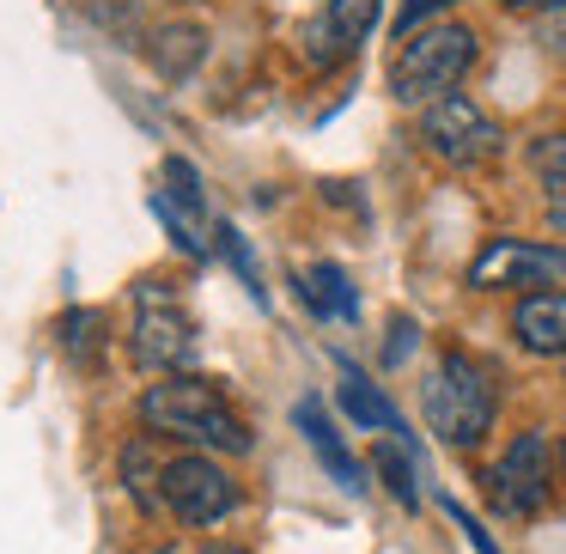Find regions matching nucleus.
I'll use <instances>...</instances> for the list:
<instances>
[{
    "instance_id": "obj_1",
    "label": "nucleus",
    "mask_w": 566,
    "mask_h": 554,
    "mask_svg": "<svg viewBox=\"0 0 566 554\" xmlns=\"http://www.w3.org/2000/svg\"><path fill=\"white\" fill-rule=\"evenodd\" d=\"M140 420L159 439H184L189 451L220 457V451H250V420L226 403L213 378H189V372H165L140 396Z\"/></svg>"
},
{
    "instance_id": "obj_2",
    "label": "nucleus",
    "mask_w": 566,
    "mask_h": 554,
    "mask_svg": "<svg viewBox=\"0 0 566 554\" xmlns=\"http://www.w3.org/2000/svg\"><path fill=\"white\" fill-rule=\"evenodd\" d=\"M420 408H427V427L439 432L444 445H457V451L481 445V439H488V427H493V408H500L493 366H488V359H475V354H463V347L439 354L427 390H420Z\"/></svg>"
},
{
    "instance_id": "obj_3",
    "label": "nucleus",
    "mask_w": 566,
    "mask_h": 554,
    "mask_svg": "<svg viewBox=\"0 0 566 554\" xmlns=\"http://www.w3.org/2000/svg\"><path fill=\"white\" fill-rule=\"evenodd\" d=\"M475 67V31L457 19H432V25L408 31L402 50L390 62V98L396 104H439L463 86V74Z\"/></svg>"
},
{
    "instance_id": "obj_4",
    "label": "nucleus",
    "mask_w": 566,
    "mask_h": 554,
    "mask_svg": "<svg viewBox=\"0 0 566 554\" xmlns=\"http://www.w3.org/2000/svg\"><path fill=\"white\" fill-rule=\"evenodd\" d=\"M475 293H566V244H530V238H493L469 262Z\"/></svg>"
},
{
    "instance_id": "obj_5",
    "label": "nucleus",
    "mask_w": 566,
    "mask_h": 554,
    "mask_svg": "<svg viewBox=\"0 0 566 554\" xmlns=\"http://www.w3.org/2000/svg\"><path fill=\"white\" fill-rule=\"evenodd\" d=\"M128 354L147 372H177L196 354V323H189L184 299L165 281H140L135 286V330H128Z\"/></svg>"
},
{
    "instance_id": "obj_6",
    "label": "nucleus",
    "mask_w": 566,
    "mask_h": 554,
    "mask_svg": "<svg viewBox=\"0 0 566 554\" xmlns=\"http://www.w3.org/2000/svg\"><path fill=\"white\" fill-rule=\"evenodd\" d=\"M548 493H554V445H548V432L530 427L488 469V505L500 518H536V512H548Z\"/></svg>"
},
{
    "instance_id": "obj_7",
    "label": "nucleus",
    "mask_w": 566,
    "mask_h": 554,
    "mask_svg": "<svg viewBox=\"0 0 566 554\" xmlns=\"http://www.w3.org/2000/svg\"><path fill=\"white\" fill-rule=\"evenodd\" d=\"M420 140H427L432 159L469 171V165H488L493 153H500L505 135H500V123H493L475 98L451 92V98H439V104H427V111H420Z\"/></svg>"
},
{
    "instance_id": "obj_8",
    "label": "nucleus",
    "mask_w": 566,
    "mask_h": 554,
    "mask_svg": "<svg viewBox=\"0 0 566 554\" xmlns=\"http://www.w3.org/2000/svg\"><path fill=\"white\" fill-rule=\"evenodd\" d=\"M159 505H171L177 524L208 530V524H220V518H232L238 481L220 469V457L189 451V457H171V463H165V475H159Z\"/></svg>"
},
{
    "instance_id": "obj_9",
    "label": "nucleus",
    "mask_w": 566,
    "mask_h": 554,
    "mask_svg": "<svg viewBox=\"0 0 566 554\" xmlns=\"http://www.w3.org/2000/svg\"><path fill=\"white\" fill-rule=\"evenodd\" d=\"M378 13H384V0H323V13L298 31V55H305L311 67L347 62V55L371 38Z\"/></svg>"
},
{
    "instance_id": "obj_10",
    "label": "nucleus",
    "mask_w": 566,
    "mask_h": 554,
    "mask_svg": "<svg viewBox=\"0 0 566 554\" xmlns=\"http://www.w3.org/2000/svg\"><path fill=\"white\" fill-rule=\"evenodd\" d=\"M293 420H298V432L311 439V451H317V463L329 469L335 481H342L347 493H366V469H359V457L342 445V432H335V420H329V408L317 403V396H305V403L293 408Z\"/></svg>"
},
{
    "instance_id": "obj_11",
    "label": "nucleus",
    "mask_w": 566,
    "mask_h": 554,
    "mask_svg": "<svg viewBox=\"0 0 566 554\" xmlns=\"http://www.w3.org/2000/svg\"><path fill=\"white\" fill-rule=\"evenodd\" d=\"M512 335L524 354H566V293H530L512 305Z\"/></svg>"
},
{
    "instance_id": "obj_12",
    "label": "nucleus",
    "mask_w": 566,
    "mask_h": 554,
    "mask_svg": "<svg viewBox=\"0 0 566 554\" xmlns=\"http://www.w3.org/2000/svg\"><path fill=\"white\" fill-rule=\"evenodd\" d=\"M201 55H208V31L189 25V19H165L147 38V62L159 67L165 80H189L201 67Z\"/></svg>"
},
{
    "instance_id": "obj_13",
    "label": "nucleus",
    "mask_w": 566,
    "mask_h": 554,
    "mask_svg": "<svg viewBox=\"0 0 566 554\" xmlns=\"http://www.w3.org/2000/svg\"><path fill=\"white\" fill-rule=\"evenodd\" d=\"M298 299H305L323 323H354L359 317V293H354V281H347L335 262H311V269H298Z\"/></svg>"
},
{
    "instance_id": "obj_14",
    "label": "nucleus",
    "mask_w": 566,
    "mask_h": 554,
    "mask_svg": "<svg viewBox=\"0 0 566 554\" xmlns=\"http://www.w3.org/2000/svg\"><path fill=\"white\" fill-rule=\"evenodd\" d=\"M342 408H347V420H354V427L396 432V439H402V451H408V427H402V415H396L390 396H378V384H366L354 366H342Z\"/></svg>"
},
{
    "instance_id": "obj_15",
    "label": "nucleus",
    "mask_w": 566,
    "mask_h": 554,
    "mask_svg": "<svg viewBox=\"0 0 566 554\" xmlns=\"http://www.w3.org/2000/svg\"><path fill=\"white\" fill-rule=\"evenodd\" d=\"M530 165H536L542 196H548V226L566 238V135H542L530 147Z\"/></svg>"
},
{
    "instance_id": "obj_16",
    "label": "nucleus",
    "mask_w": 566,
    "mask_h": 554,
    "mask_svg": "<svg viewBox=\"0 0 566 554\" xmlns=\"http://www.w3.org/2000/svg\"><path fill=\"white\" fill-rule=\"evenodd\" d=\"M159 475H165V463L153 457L147 439L123 445V481H128V493H135L140 505H159Z\"/></svg>"
},
{
    "instance_id": "obj_17",
    "label": "nucleus",
    "mask_w": 566,
    "mask_h": 554,
    "mask_svg": "<svg viewBox=\"0 0 566 554\" xmlns=\"http://www.w3.org/2000/svg\"><path fill=\"white\" fill-rule=\"evenodd\" d=\"M378 475H384V488L396 493V500L415 512L420 505V488H415V457L408 451H396V445H378Z\"/></svg>"
},
{
    "instance_id": "obj_18",
    "label": "nucleus",
    "mask_w": 566,
    "mask_h": 554,
    "mask_svg": "<svg viewBox=\"0 0 566 554\" xmlns=\"http://www.w3.org/2000/svg\"><path fill=\"white\" fill-rule=\"evenodd\" d=\"M62 347L74 359H98V347H104V311H67L62 317Z\"/></svg>"
},
{
    "instance_id": "obj_19",
    "label": "nucleus",
    "mask_w": 566,
    "mask_h": 554,
    "mask_svg": "<svg viewBox=\"0 0 566 554\" xmlns=\"http://www.w3.org/2000/svg\"><path fill=\"white\" fill-rule=\"evenodd\" d=\"M165 184H171V196L189 208V226L208 213V196H201V171H196L189 159H165Z\"/></svg>"
},
{
    "instance_id": "obj_20",
    "label": "nucleus",
    "mask_w": 566,
    "mask_h": 554,
    "mask_svg": "<svg viewBox=\"0 0 566 554\" xmlns=\"http://www.w3.org/2000/svg\"><path fill=\"white\" fill-rule=\"evenodd\" d=\"M220 238H226V262H232V269L244 274L250 299H256V305H269V293H262V274H256V257H250V244L232 232V226H220Z\"/></svg>"
},
{
    "instance_id": "obj_21",
    "label": "nucleus",
    "mask_w": 566,
    "mask_h": 554,
    "mask_svg": "<svg viewBox=\"0 0 566 554\" xmlns=\"http://www.w3.org/2000/svg\"><path fill=\"white\" fill-rule=\"evenodd\" d=\"M415 335H420L415 317H396L390 323V347H384V366H402V359L415 354Z\"/></svg>"
},
{
    "instance_id": "obj_22",
    "label": "nucleus",
    "mask_w": 566,
    "mask_h": 554,
    "mask_svg": "<svg viewBox=\"0 0 566 554\" xmlns=\"http://www.w3.org/2000/svg\"><path fill=\"white\" fill-rule=\"evenodd\" d=\"M444 7H451V0H402V13H396V31L408 38V31H420L432 13H444Z\"/></svg>"
},
{
    "instance_id": "obj_23",
    "label": "nucleus",
    "mask_w": 566,
    "mask_h": 554,
    "mask_svg": "<svg viewBox=\"0 0 566 554\" xmlns=\"http://www.w3.org/2000/svg\"><path fill=\"white\" fill-rule=\"evenodd\" d=\"M512 13H554V7H566V0H505Z\"/></svg>"
},
{
    "instance_id": "obj_24",
    "label": "nucleus",
    "mask_w": 566,
    "mask_h": 554,
    "mask_svg": "<svg viewBox=\"0 0 566 554\" xmlns=\"http://www.w3.org/2000/svg\"><path fill=\"white\" fill-rule=\"evenodd\" d=\"M196 554H238V548H226V542H208V548H196Z\"/></svg>"
},
{
    "instance_id": "obj_25",
    "label": "nucleus",
    "mask_w": 566,
    "mask_h": 554,
    "mask_svg": "<svg viewBox=\"0 0 566 554\" xmlns=\"http://www.w3.org/2000/svg\"><path fill=\"white\" fill-rule=\"evenodd\" d=\"M554 463H560V481H566V439H560V451H554Z\"/></svg>"
}]
</instances>
